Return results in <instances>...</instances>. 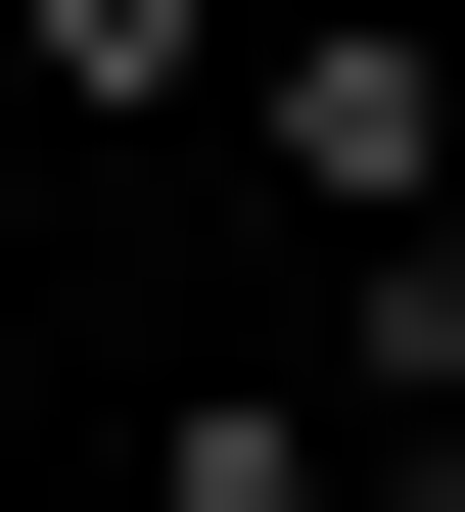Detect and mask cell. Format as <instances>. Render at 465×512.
Instances as JSON below:
<instances>
[{"instance_id":"1","label":"cell","mask_w":465,"mask_h":512,"mask_svg":"<svg viewBox=\"0 0 465 512\" xmlns=\"http://www.w3.org/2000/svg\"><path fill=\"white\" fill-rule=\"evenodd\" d=\"M279 187H326V280L465 233V0H326V47H279Z\"/></svg>"},{"instance_id":"3","label":"cell","mask_w":465,"mask_h":512,"mask_svg":"<svg viewBox=\"0 0 465 512\" xmlns=\"http://www.w3.org/2000/svg\"><path fill=\"white\" fill-rule=\"evenodd\" d=\"M326 419H465V233H372V280H326Z\"/></svg>"},{"instance_id":"4","label":"cell","mask_w":465,"mask_h":512,"mask_svg":"<svg viewBox=\"0 0 465 512\" xmlns=\"http://www.w3.org/2000/svg\"><path fill=\"white\" fill-rule=\"evenodd\" d=\"M186 47H233V0H0V94H186Z\"/></svg>"},{"instance_id":"2","label":"cell","mask_w":465,"mask_h":512,"mask_svg":"<svg viewBox=\"0 0 465 512\" xmlns=\"http://www.w3.org/2000/svg\"><path fill=\"white\" fill-rule=\"evenodd\" d=\"M140 512H372V419H326V373H186V419H140Z\"/></svg>"}]
</instances>
